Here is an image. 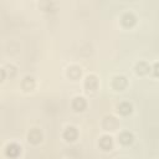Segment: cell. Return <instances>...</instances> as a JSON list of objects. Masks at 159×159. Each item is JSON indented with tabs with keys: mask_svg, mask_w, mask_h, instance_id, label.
<instances>
[{
	"mask_svg": "<svg viewBox=\"0 0 159 159\" xmlns=\"http://www.w3.org/2000/svg\"><path fill=\"white\" fill-rule=\"evenodd\" d=\"M5 153H6V155L15 158V157L20 153V147H19L17 144H15V143H11V144H9V145L6 147Z\"/></svg>",
	"mask_w": 159,
	"mask_h": 159,
	"instance_id": "cell-1",
	"label": "cell"
},
{
	"mask_svg": "<svg viewBox=\"0 0 159 159\" xmlns=\"http://www.w3.org/2000/svg\"><path fill=\"white\" fill-rule=\"evenodd\" d=\"M86 88L89 91H94L96 89V87H97V80H96V77L94 76H88L87 78H86Z\"/></svg>",
	"mask_w": 159,
	"mask_h": 159,
	"instance_id": "cell-2",
	"label": "cell"
},
{
	"mask_svg": "<svg viewBox=\"0 0 159 159\" xmlns=\"http://www.w3.org/2000/svg\"><path fill=\"white\" fill-rule=\"evenodd\" d=\"M73 108H76V111H82L84 107H86V102L82 97H76L73 99V103H72Z\"/></svg>",
	"mask_w": 159,
	"mask_h": 159,
	"instance_id": "cell-3",
	"label": "cell"
},
{
	"mask_svg": "<svg viewBox=\"0 0 159 159\" xmlns=\"http://www.w3.org/2000/svg\"><path fill=\"white\" fill-rule=\"evenodd\" d=\"M63 135H65V138H66L67 140H73V139H76V137H77V130H76L73 127H68V128L65 130Z\"/></svg>",
	"mask_w": 159,
	"mask_h": 159,
	"instance_id": "cell-4",
	"label": "cell"
},
{
	"mask_svg": "<svg viewBox=\"0 0 159 159\" xmlns=\"http://www.w3.org/2000/svg\"><path fill=\"white\" fill-rule=\"evenodd\" d=\"M29 140L32 142V143H37L41 140V133L37 130V129H32L30 133H29Z\"/></svg>",
	"mask_w": 159,
	"mask_h": 159,
	"instance_id": "cell-5",
	"label": "cell"
},
{
	"mask_svg": "<svg viewBox=\"0 0 159 159\" xmlns=\"http://www.w3.org/2000/svg\"><path fill=\"white\" fill-rule=\"evenodd\" d=\"M119 140H120L123 144H129V143L133 140V135H132L129 132H123V133L119 135Z\"/></svg>",
	"mask_w": 159,
	"mask_h": 159,
	"instance_id": "cell-6",
	"label": "cell"
},
{
	"mask_svg": "<svg viewBox=\"0 0 159 159\" xmlns=\"http://www.w3.org/2000/svg\"><path fill=\"white\" fill-rule=\"evenodd\" d=\"M99 144H101V147L103 148V149H109L111 148V145H112V138L111 137H108V135H104V137H102V139H101V142H99Z\"/></svg>",
	"mask_w": 159,
	"mask_h": 159,
	"instance_id": "cell-7",
	"label": "cell"
},
{
	"mask_svg": "<svg viewBox=\"0 0 159 159\" xmlns=\"http://www.w3.org/2000/svg\"><path fill=\"white\" fill-rule=\"evenodd\" d=\"M130 111H132V106H130L129 103H127V102L120 103V104L118 106V112H120L122 114H128Z\"/></svg>",
	"mask_w": 159,
	"mask_h": 159,
	"instance_id": "cell-8",
	"label": "cell"
},
{
	"mask_svg": "<svg viewBox=\"0 0 159 159\" xmlns=\"http://www.w3.org/2000/svg\"><path fill=\"white\" fill-rule=\"evenodd\" d=\"M4 77H5V72H4V70H2V68H0V81H2V80H4Z\"/></svg>",
	"mask_w": 159,
	"mask_h": 159,
	"instance_id": "cell-9",
	"label": "cell"
}]
</instances>
